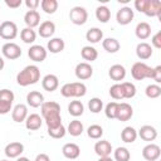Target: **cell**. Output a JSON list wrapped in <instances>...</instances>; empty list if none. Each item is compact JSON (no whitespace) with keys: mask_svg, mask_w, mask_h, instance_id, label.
<instances>
[{"mask_svg":"<svg viewBox=\"0 0 161 161\" xmlns=\"http://www.w3.org/2000/svg\"><path fill=\"white\" fill-rule=\"evenodd\" d=\"M65 133H67V130H65V127L63 126V125H60V126H58V127H55V128H50V130H48V135L52 137V138H63L64 136H65Z\"/></svg>","mask_w":161,"mask_h":161,"instance_id":"43","label":"cell"},{"mask_svg":"<svg viewBox=\"0 0 161 161\" xmlns=\"http://www.w3.org/2000/svg\"><path fill=\"white\" fill-rule=\"evenodd\" d=\"M135 8L147 16L161 18V1L160 0H136Z\"/></svg>","mask_w":161,"mask_h":161,"instance_id":"3","label":"cell"},{"mask_svg":"<svg viewBox=\"0 0 161 161\" xmlns=\"http://www.w3.org/2000/svg\"><path fill=\"white\" fill-rule=\"evenodd\" d=\"M20 38H21V40H23L24 43L31 44V43H34L35 39H36V33H35L34 29L24 28V29H21V31H20Z\"/></svg>","mask_w":161,"mask_h":161,"instance_id":"34","label":"cell"},{"mask_svg":"<svg viewBox=\"0 0 161 161\" xmlns=\"http://www.w3.org/2000/svg\"><path fill=\"white\" fill-rule=\"evenodd\" d=\"M88 108L92 113H99L103 108V102L98 97H93L88 101Z\"/></svg>","mask_w":161,"mask_h":161,"instance_id":"40","label":"cell"},{"mask_svg":"<svg viewBox=\"0 0 161 161\" xmlns=\"http://www.w3.org/2000/svg\"><path fill=\"white\" fill-rule=\"evenodd\" d=\"M42 109V117L47 123L48 130L55 128L62 125V117H60V106L57 102L49 101L44 102L40 106Z\"/></svg>","mask_w":161,"mask_h":161,"instance_id":"1","label":"cell"},{"mask_svg":"<svg viewBox=\"0 0 161 161\" xmlns=\"http://www.w3.org/2000/svg\"><path fill=\"white\" fill-rule=\"evenodd\" d=\"M83 130H84L83 128V123L80 121H78V119H73V121L69 122L67 132L73 137H78V136H80L83 133Z\"/></svg>","mask_w":161,"mask_h":161,"instance_id":"29","label":"cell"},{"mask_svg":"<svg viewBox=\"0 0 161 161\" xmlns=\"http://www.w3.org/2000/svg\"><path fill=\"white\" fill-rule=\"evenodd\" d=\"M87 135H88L89 138L99 140L102 137V135H103V128L99 125H91L87 128Z\"/></svg>","mask_w":161,"mask_h":161,"instance_id":"39","label":"cell"},{"mask_svg":"<svg viewBox=\"0 0 161 161\" xmlns=\"http://www.w3.org/2000/svg\"><path fill=\"white\" fill-rule=\"evenodd\" d=\"M98 161H113V158H111L109 156H107V157H99Z\"/></svg>","mask_w":161,"mask_h":161,"instance_id":"52","label":"cell"},{"mask_svg":"<svg viewBox=\"0 0 161 161\" xmlns=\"http://www.w3.org/2000/svg\"><path fill=\"white\" fill-rule=\"evenodd\" d=\"M108 75L111 79L116 80V82H119V80H123L125 77H126V69L123 65L121 64H113L109 70H108Z\"/></svg>","mask_w":161,"mask_h":161,"instance_id":"24","label":"cell"},{"mask_svg":"<svg viewBox=\"0 0 161 161\" xmlns=\"http://www.w3.org/2000/svg\"><path fill=\"white\" fill-rule=\"evenodd\" d=\"M161 155V148L156 143H148L142 148V156L146 161H156Z\"/></svg>","mask_w":161,"mask_h":161,"instance_id":"9","label":"cell"},{"mask_svg":"<svg viewBox=\"0 0 161 161\" xmlns=\"http://www.w3.org/2000/svg\"><path fill=\"white\" fill-rule=\"evenodd\" d=\"M102 38H103V31H102L99 28H91V29H88L87 33H86V39H87L89 43H93V44L101 42Z\"/></svg>","mask_w":161,"mask_h":161,"instance_id":"31","label":"cell"},{"mask_svg":"<svg viewBox=\"0 0 161 161\" xmlns=\"http://www.w3.org/2000/svg\"><path fill=\"white\" fill-rule=\"evenodd\" d=\"M135 34L138 39L141 40H145L147 39L150 35H151V25L146 21H141L136 25V29H135Z\"/></svg>","mask_w":161,"mask_h":161,"instance_id":"25","label":"cell"},{"mask_svg":"<svg viewBox=\"0 0 161 161\" xmlns=\"http://www.w3.org/2000/svg\"><path fill=\"white\" fill-rule=\"evenodd\" d=\"M4 67H5V60H4L3 57H0V70H1Z\"/></svg>","mask_w":161,"mask_h":161,"instance_id":"53","label":"cell"},{"mask_svg":"<svg viewBox=\"0 0 161 161\" xmlns=\"http://www.w3.org/2000/svg\"><path fill=\"white\" fill-rule=\"evenodd\" d=\"M40 6L44 13L47 14H54L58 9V1L57 0H42Z\"/></svg>","mask_w":161,"mask_h":161,"instance_id":"36","label":"cell"},{"mask_svg":"<svg viewBox=\"0 0 161 161\" xmlns=\"http://www.w3.org/2000/svg\"><path fill=\"white\" fill-rule=\"evenodd\" d=\"M26 117H28V107L25 104L19 103V104H16L13 108V111H11V118H13L14 122H16V123L25 122Z\"/></svg>","mask_w":161,"mask_h":161,"instance_id":"15","label":"cell"},{"mask_svg":"<svg viewBox=\"0 0 161 161\" xmlns=\"http://www.w3.org/2000/svg\"><path fill=\"white\" fill-rule=\"evenodd\" d=\"M102 47L107 53H116V52L119 50L121 44L114 38H106V39L102 40Z\"/></svg>","mask_w":161,"mask_h":161,"instance_id":"28","label":"cell"},{"mask_svg":"<svg viewBox=\"0 0 161 161\" xmlns=\"http://www.w3.org/2000/svg\"><path fill=\"white\" fill-rule=\"evenodd\" d=\"M16 161H30V160H29L28 157H21V156H20V157H18Z\"/></svg>","mask_w":161,"mask_h":161,"instance_id":"54","label":"cell"},{"mask_svg":"<svg viewBox=\"0 0 161 161\" xmlns=\"http://www.w3.org/2000/svg\"><path fill=\"white\" fill-rule=\"evenodd\" d=\"M113 156L116 161H130L131 153L126 147H117L113 151Z\"/></svg>","mask_w":161,"mask_h":161,"instance_id":"37","label":"cell"},{"mask_svg":"<svg viewBox=\"0 0 161 161\" xmlns=\"http://www.w3.org/2000/svg\"><path fill=\"white\" fill-rule=\"evenodd\" d=\"M0 161H8V160H0Z\"/></svg>","mask_w":161,"mask_h":161,"instance_id":"55","label":"cell"},{"mask_svg":"<svg viewBox=\"0 0 161 161\" xmlns=\"http://www.w3.org/2000/svg\"><path fill=\"white\" fill-rule=\"evenodd\" d=\"M151 79H153L156 82V84L161 83V65H157L155 68H152L151 72Z\"/></svg>","mask_w":161,"mask_h":161,"instance_id":"46","label":"cell"},{"mask_svg":"<svg viewBox=\"0 0 161 161\" xmlns=\"http://www.w3.org/2000/svg\"><path fill=\"white\" fill-rule=\"evenodd\" d=\"M122 92H123V98H133L136 96V87L131 82H123L121 83Z\"/></svg>","mask_w":161,"mask_h":161,"instance_id":"38","label":"cell"},{"mask_svg":"<svg viewBox=\"0 0 161 161\" xmlns=\"http://www.w3.org/2000/svg\"><path fill=\"white\" fill-rule=\"evenodd\" d=\"M24 151V145L21 142H10L5 146V155L9 158H18Z\"/></svg>","mask_w":161,"mask_h":161,"instance_id":"14","label":"cell"},{"mask_svg":"<svg viewBox=\"0 0 161 161\" xmlns=\"http://www.w3.org/2000/svg\"><path fill=\"white\" fill-rule=\"evenodd\" d=\"M0 101H6V102H14V93L10 89H0Z\"/></svg>","mask_w":161,"mask_h":161,"instance_id":"45","label":"cell"},{"mask_svg":"<svg viewBox=\"0 0 161 161\" xmlns=\"http://www.w3.org/2000/svg\"><path fill=\"white\" fill-rule=\"evenodd\" d=\"M21 3H23L21 0H5V5L9 6V8H11V9L19 8L21 5Z\"/></svg>","mask_w":161,"mask_h":161,"instance_id":"50","label":"cell"},{"mask_svg":"<svg viewBox=\"0 0 161 161\" xmlns=\"http://www.w3.org/2000/svg\"><path fill=\"white\" fill-rule=\"evenodd\" d=\"M151 44H152L156 49H160V48H161V31H157V33L152 36Z\"/></svg>","mask_w":161,"mask_h":161,"instance_id":"48","label":"cell"},{"mask_svg":"<svg viewBox=\"0 0 161 161\" xmlns=\"http://www.w3.org/2000/svg\"><path fill=\"white\" fill-rule=\"evenodd\" d=\"M109 96L113 99H123V92L119 83H116L109 88Z\"/></svg>","mask_w":161,"mask_h":161,"instance_id":"44","label":"cell"},{"mask_svg":"<svg viewBox=\"0 0 161 161\" xmlns=\"http://www.w3.org/2000/svg\"><path fill=\"white\" fill-rule=\"evenodd\" d=\"M145 93L148 98H157L161 96V87L158 84H148L145 89Z\"/></svg>","mask_w":161,"mask_h":161,"instance_id":"41","label":"cell"},{"mask_svg":"<svg viewBox=\"0 0 161 161\" xmlns=\"http://www.w3.org/2000/svg\"><path fill=\"white\" fill-rule=\"evenodd\" d=\"M60 93L65 98H79L87 93V87L82 82H72L65 83L60 88Z\"/></svg>","mask_w":161,"mask_h":161,"instance_id":"4","label":"cell"},{"mask_svg":"<svg viewBox=\"0 0 161 161\" xmlns=\"http://www.w3.org/2000/svg\"><path fill=\"white\" fill-rule=\"evenodd\" d=\"M18 35V26L14 21L5 20L0 24V36L5 40H13Z\"/></svg>","mask_w":161,"mask_h":161,"instance_id":"6","label":"cell"},{"mask_svg":"<svg viewBox=\"0 0 161 161\" xmlns=\"http://www.w3.org/2000/svg\"><path fill=\"white\" fill-rule=\"evenodd\" d=\"M136 55L142 59V60H146L148 58H151L152 55V47L146 43V42H142V43H138L137 47H136Z\"/></svg>","mask_w":161,"mask_h":161,"instance_id":"23","label":"cell"},{"mask_svg":"<svg viewBox=\"0 0 161 161\" xmlns=\"http://www.w3.org/2000/svg\"><path fill=\"white\" fill-rule=\"evenodd\" d=\"M42 86L47 92H54L59 87V79L55 74H47L42 79Z\"/></svg>","mask_w":161,"mask_h":161,"instance_id":"19","label":"cell"},{"mask_svg":"<svg viewBox=\"0 0 161 161\" xmlns=\"http://www.w3.org/2000/svg\"><path fill=\"white\" fill-rule=\"evenodd\" d=\"M25 5L29 10H36V8L40 5L39 0H25Z\"/></svg>","mask_w":161,"mask_h":161,"instance_id":"49","label":"cell"},{"mask_svg":"<svg viewBox=\"0 0 161 161\" xmlns=\"http://www.w3.org/2000/svg\"><path fill=\"white\" fill-rule=\"evenodd\" d=\"M80 55H82V58H83L84 60H87V63H88V62H93V60H96V59L98 58V52H97L96 48H93V47H91V45H86V47L82 48Z\"/></svg>","mask_w":161,"mask_h":161,"instance_id":"32","label":"cell"},{"mask_svg":"<svg viewBox=\"0 0 161 161\" xmlns=\"http://www.w3.org/2000/svg\"><path fill=\"white\" fill-rule=\"evenodd\" d=\"M68 112L73 117H79L84 112V106H83V103L80 101H72L68 104Z\"/></svg>","mask_w":161,"mask_h":161,"instance_id":"33","label":"cell"},{"mask_svg":"<svg viewBox=\"0 0 161 161\" xmlns=\"http://www.w3.org/2000/svg\"><path fill=\"white\" fill-rule=\"evenodd\" d=\"M34 161H50V158L47 153H39V155H36Z\"/></svg>","mask_w":161,"mask_h":161,"instance_id":"51","label":"cell"},{"mask_svg":"<svg viewBox=\"0 0 161 161\" xmlns=\"http://www.w3.org/2000/svg\"><path fill=\"white\" fill-rule=\"evenodd\" d=\"M26 103L33 108H38L44 103V96L38 91H31L26 94Z\"/></svg>","mask_w":161,"mask_h":161,"instance_id":"21","label":"cell"},{"mask_svg":"<svg viewBox=\"0 0 161 161\" xmlns=\"http://www.w3.org/2000/svg\"><path fill=\"white\" fill-rule=\"evenodd\" d=\"M39 79H40V70L34 64L26 65L24 69H21L16 74V82L21 87H28V86L35 84L39 82Z\"/></svg>","mask_w":161,"mask_h":161,"instance_id":"2","label":"cell"},{"mask_svg":"<svg viewBox=\"0 0 161 161\" xmlns=\"http://www.w3.org/2000/svg\"><path fill=\"white\" fill-rule=\"evenodd\" d=\"M121 138H122V141L126 142V143H132V142H135L136 138H137V131H136L133 127L127 126V127H125V128L122 130V132H121Z\"/></svg>","mask_w":161,"mask_h":161,"instance_id":"30","label":"cell"},{"mask_svg":"<svg viewBox=\"0 0 161 161\" xmlns=\"http://www.w3.org/2000/svg\"><path fill=\"white\" fill-rule=\"evenodd\" d=\"M117 109H118V103L117 102H109L107 103L106 108H104V113L106 117L109 119H114L117 116Z\"/></svg>","mask_w":161,"mask_h":161,"instance_id":"42","label":"cell"},{"mask_svg":"<svg viewBox=\"0 0 161 161\" xmlns=\"http://www.w3.org/2000/svg\"><path fill=\"white\" fill-rule=\"evenodd\" d=\"M137 136H140L143 141L151 142V141H155V140H156V137H157V130H156L153 126L145 125V126H142V127L138 130Z\"/></svg>","mask_w":161,"mask_h":161,"instance_id":"16","label":"cell"},{"mask_svg":"<svg viewBox=\"0 0 161 161\" xmlns=\"http://www.w3.org/2000/svg\"><path fill=\"white\" fill-rule=\"evenodd\" d=\"M11 102H6V101H0V114H6L11 111Z\"/></svg>","mask_w":161,"mask_h":161,"instance_id":"47","label":"cell"},{"mask_svg":"<svg viewBox=\"0 0 161 161\" xmlns=\"http://www.w3.org/2000/svg\"><path fill=\"white\" fill-rule=\"evenodd\" d=\"M64 47H65V43H64V40H63L62 38H52V39L48 42V44H47L48 50H49L50 53H53V54L60 53V52L64 49Z\"/></svg>","mask_w":161,"mask_h":161,"instance_id":"27","label":"cell"},{"mask_svg":"<svg viewBox=\"0 0 161 161\" xmlns=\"http://www.w3.org/2000/svg\"><path fill=\"white\" fill-rule=\"evenodd\" d=\"M133 19V10L130 8V6H123L121 8L117 14H116V20L118 24L121 25H127L132 21Z\"/></svg>","mask_w":161,"mask_h":161,"instance_id":"12","label":"cell"},{"mask_svg":"<svg viewBox=\"0 0 161 161\" xmlns=\"http://www.w3.org/2000/svg\"><path fill=\"white\" fill-rule=\"evenodd\" d=\"M24 23L26 24V28H35L40 23V14L36 10H28L24 15Z\"/></svg>","mask_w":161,"mask_h":161,"instance_id":"20","label":"cell"},{"mask_svg":"<svg viewBox=\"0 0 161 161\" xmlns=\"http://www.w3.org/2000/svg\"><path fill=\"white\" fill-rule=\"evenodd\" d=\"M69 19L74 25H83L88 19V13L83 6H74L69 11Z\"/></svg>","mask_w":161,"mask_h":161,"instance_id":"7","label":"cell"},{"mask_svg":"<svg viewBox=\"0 0 161 161\" xmlns=\"http://www.w3.org/2000/svg\"><path fill=\"white\" fill-rule=\"evenodd\" d=\"M1 53H3V55H4L6 59L14 60V59H18V58L21 55V48H20L16 43L8 42V43H5V44L3 45Z\"/></svg>","mask_w":161,"mask_h":161,"instance_id":"8","label":"cell"},{"mask_svg":"<svg viewBox=\"0 0 161 161\" xmlns=\"http://www.w3.org/2000/svg\"><path fill=\"white\" fill-rule=\"evenodd\" d=\"M28 57L31 59V60H34V62H43V60H45V58H47V49L44 48V47H42V45H38V44H34V45H31L30 48H29V50H28Z\"/></svg>","mask_w":161,"mask_h":161,"instance_id":"11","label":"cell"},{"mask_svg":"<svg viewBox=\"0 0 161 161\" xmlns=\"http://www.w3.org/2000/svg\"><path fill=\"white\" fill-rule=\"evenodd\" d=\"M42 117L36 113H31V114H28L26 119H25V127L29 130V131H36L42 127Z\"/></svg>","mask_w":161,"mask_h":161,"instance_id":"26","label":"cell"},{"mask_svg":"<svg viewBox=\"0 0 161 161\" xmlns=\"http://www.w3.org/2000/svg\"><path fill=\"white\" fill-rule=\"evenodd\" d=\"M74 73H75V77L80 80H86V79H89L92 75H93V68L89 63L87 62H82V63H78L75 69H74Z\"/></svg>","mask_w":161,"mask_h":161,"instance_id":"10","label":"cell"},{"mask_svg":"<svg viewBox=\"0 0 161 161\" xmlns=\"http://www.w3.org/2000/svg\"><path fill=\"white\" fill-rule=\"evenodd\" d=\"M132 116H133V109H132L131 104H128V103H126V102L118 103V109H117L116 119H118V121H121V122H126V121H128Z\"/></svg>","mask_w":161,"mask_h":161,"instance_id":"13","label":"cell"},{"mask_svg":"<svg viewBox=\"0 0 161 161\" xmlns=\"http://www.w3.org/2000/svg\"><path fill=\"white\" fill-rule=\"evenodd\" d=\"M96 18L98 19V21L101 23H107L111 18V10L104 6V5H101L96 9Z\"/></svg>","mask_w":161,"mask_h":161,"instance_id":"35","label":"cell"},{"mask_svg":"<svg viewBox=\"0 0 161 161\" xmlns=\"http://www.w3.org/2000/svg\"><path fill=\"white\" fill-rule=\"evenodd\" d=\"M151 72H152V68L148 67L143 62H136L131 68V75L136 80H142V79H146V78H151Z\"/></svg>","mask_w":161,"mask_h":161,"instance_id":"5","label":"cell"},{"mask_svg":"<svg viewBox=\"0 0 161 161\" xmlns=\"http://www.w3.org/2000/svg\"><path fill=\"white\" fill-rule=\"evenodd\" d=\"M94 152L99 156V157H107L111 155L112 152V145L107 141V140H101L97 141L94 145Z\"/></svg>","mask_w":161,"mask_h":161,"instance_id":"18","label":"cell"},{"mask_svg":"<svg viewBox=\"0 0 161 161\" xmlns=\"http://www.w3.org/2000/svg\"><path fill=\"white\" fill-rule=\"evenodd\" d=\"M62 152L64 155V157L69 158V160H75L79 157V153H80V148L77 143H73V142H69V143H65L63 147H62Z\"/></svg>","mask_w":161,"mask_h":161,"instance_id":"17","label":"cell"},{"mask_svg":"<svg viewBox=\"0 0 161 161\" xmlns=\"http://www.w3.org/2000/svg\"><path fill=\"white\" fill-rule=\"evenodd\" d=\"M38 33L42 38H50L55 33V24L52 20H45L39 25Z\"/></svg>","mask_w":161,"mask_h":161,"instance_id":"22","label":"cell"}]
</instances>
